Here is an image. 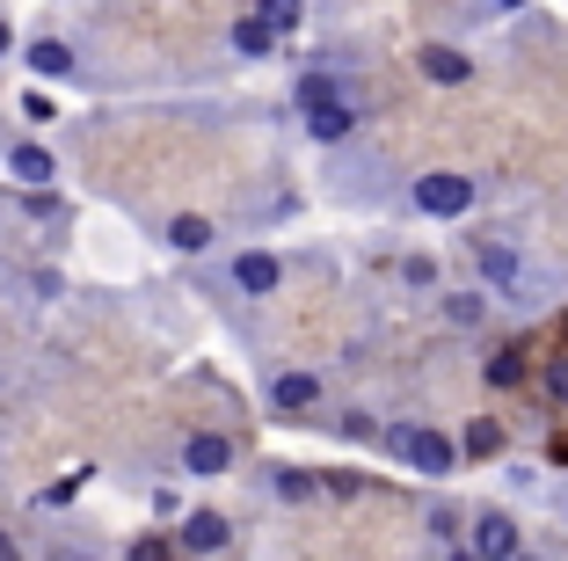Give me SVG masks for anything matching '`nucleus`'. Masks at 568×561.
Listing matches in <instances>:
<instances>
[{
    "mask_svg": "<svg viewBox=\"0 0 568 561\" xmlns=\"http://www.w3.org/2000/svg\"><path fill=\"white\" fill-rule=\"evenodd\" d=\"M474 198H481V190H474V176H459V168H423L416 182H408V212L416 219H467L474 212Z\"/></svg>",
    "mask_w": 568,
    "mask_h": 561,
    "instance_id": "f257e3e1",
    "label": "nucleus"
},
{
    "mask_svg": "<svg viewBox=\"0 0 568 561\" xmlns=\"http://www.w3.org/2000/svg\"><path fill=\"white\" fill-rule=\"evenodd\" d=\"M386 452H394L402 467H416V474H430V481H445L452 467L467 460L445 430H423V423H394V430H386Z\"/></svg>",
    "mask_w": 568,
    "mask_h": 561,
    "instance_id": "f03ea898",
    "label": "nucleus"
},
{
    "mask_svg": "<svg viewBox=\"0 0 568 561\" xmlns=\"http://www.w3.org/2000/svg\"><path fill=\"white\" fill-rule=\"evenodd\" d=\"M518 547H525V532H518V518H510V511H488V503H481V511L467 518V554H481V561H510Z\"/></svg>",
    "mask_w": 568,
    "mask_h": 561,
    "instance_id": "7ed1b4c3",
    "label": "nucleus"
},
{
    "mask_svg": "<svg viewBox=\"0 0 568 561\" xmlns=\"http://www.w3.org/2000/svg\"><path fill=\"white\" fill-rule=\"evenodd\" d=\"M226 284H234L241 299H270L284 284V263L270 256V248H241L234 263H226Z\"/></svg>",
    "mask_w": 568,
    "mask_h": 561,
    "instance_id": "20e7f679",
    "label": "nucleus"
},
{
    "mask_svg": "<svg viewBox=\"0 0 568 561\" xmlns=\"http://www.w3.org/2000/svg\"><path fill=\"white\" fill-rule=\"evenodd\" d=\"M292 102H300V117H306V110H328V102H365V88H357L351 73H335V67H306L300 88H292Z\"/></svg>",
    "mask_w": 568,
    "mask_h": 561,
    "instance_id": "39448f33",
    "label": "nucleus"
},
{
    "mask_svg": "<svg viewBox=\"0 0 568 561\" xmlns=\"http://www.w3.org/2000/svg\"><path fill=\"white\" fill-rule=\"evenodd\" d=\"M474 270L488 278V292H518V284H525V256L510 241H481V248H474Z\"/></svg>",
    "mask_w": 568,
    "mask_h": 561,
    "instance_id": "423d86ee",
    "label": "nucleus"
},
{
    "mask_svg": "<svg viewBox=\"0 0 568 561\" xmlns=\"http://www.w3.org/2000/svg\"><path fill=\"white\" fill-rule=\"evenodd\" d=\"M416 67H423V81H437V88H467L474 81V59L459 44H416Z\"/></svg>",
    "mask_w": 568,
    "mask_h": 561,
    "instance_id": "0eeeda50",
    "label": "nucleus"
},
{
    "mask_svg": "<svg viewBox=\"0 0 568 561\" xmlns=\"http://www.w3.org/2000/svg\"><path fill=\"white\" fill-rule=\"evenodd\" d=\"M357 117H365V102H328V110H306L300 124H306L314 147H343V139L357 132Z\"/></svg>",
    "mask_w": 568,
    "mask_h": 561,
    "instance_id": "6e6552de",
    "label": "nucleus"
},
{
    "mask_svg": "<svg viewBox=\"0 0 568 561\" xmlns=\"http://www.w3.org/2000/svg\"><path fill=\"white\" fill-rule=\"evenodd\" d=\"M8 176H16L22 190H51V182H59V153L37 147V139H22V147L8 153Z\"/></svg>",
    "mask_w": 568,
    "mask_h": 561,
    "instance_id": "1a4fd4ad",
    "label": "nucleus"
},
{
    "mask_svg": "<svg viewBox=\"0 0 568 561\" xmlns=\"http://www.w3.org/2000/svg\"><path fill=\"white\" fill-rule=\"evenodd\" d=\"M321 401V372H277L270 380V409L277 415H306Z\"/></svg>",
    "mask_w": 568,
    "mask_h": 561,
    "instance_id": "9d476101",
    "label": "nucleus"
},
{
    "mask_svg": "<svg viewBox=\"0 0 568 561\" xmlns=\"http://www.w3.org/2000/svg\"><path fill=\"white\" fill-rule=\"evenodd\" d=\"M175 547H183V554H219V547H234V525H226L219 511H190Z\"/></svg>",
    "mask_w": 568,
    "mask_h": 561,
    "instance_id": "9b49d317",
    "label": "nucleus"
},
{
    "mask_svg": "<svg viewBox=\"0 0 568 561\" xmlns=\"http://www.w3.org/2000/svg\"><path fill=\"white\" fill-rule=\"evenodd\" d=\"M226 467H234V445H226V438H219V430H197V438H190L183 445V474H226Z\"/></svg>",
    "mask_w": 568,
    "mask_h": 561,
    "instance_id": "f8f14e48",
    "label": "nucleus"
},
{
    "mask_svg": "<svg viewBox=\"0 0 568 561\" xmlns=\"http://www.w3.org/2000/svg\"><path fill=\"white\" fill-rule=\"evenodd\" d=\"M30 67L44 73V81H73V73H81V59H73V44H59V37H37V44H30Z\"/></svg>",
    "mask_w": 568,
    "mask_h": 561,
    "instance_id": "ddd939ff",
    "label": "nucleus"
},
{
    "mask_svg": "<svg viewBox=\"0 0 568 561\" xmlns=\"http://www.w3.org/2000/svg\"><path fill=\"white\" fill-rule=\"evenodd\" d=\"M277 22H270V16H241L234 22V51H241V59H270V51H277Z\"/></svg>",
    "mask_w": 568,
    "mask_h": 561,
    "instance_id": "4468645a",
    "label": "nucleus"
},
{
    "mask_svg": "<svg viewBox=\"0 0 568 561\" xmlns=\"http://www.w3.org/2000/svg\"><path fill=\"white\" fill-rule=\"evenodd\" d=\"M212 241H219V227H212V219H197V212L168 219V248H175V256H204Z\"/></svg>",
    "mask_w": 568,
    "mask_h": 561,
    "instance_id": "2eb2a0df",
    "label": "nucleus"
},
{
    "mask_svg": "<svg viewBox=\"0 0 568 561\" xmlns=\"http://www.w3.org/2000/svg\"><path fill=\"white\" fill-rule=\"evenodd\" d=\"M467 503H430V540L437 547H467Z\"/></svg>",
    "mask_w": 568,
    "mask_h": 561,
    "instance_id": "dca6fc26",
    "label": "nucleus"
},
{
    "mask_svg": "<svg viewBox=\"0 0 568 561\" xmlns=\"http://www.w3.org/2000/svg\"><path fill=\"white\" fill-rule=\"evenodd\" d=\"M445 321L452 329H481L488 321V292H445Z\"/></svg>",
    "mask_w": 568,
    "mask_h": 561,
    "instance_id": "f3484780",
    "label": "nucleus"
},
{
    "mask_svg": "<svg viewBox=\"0 0 568 561\" xmlns=\"http://www.w3.org/2000/svg\"><path fill=\"white\" fill-rule=\"evenodd\" d=\"M459 452H467V460H496V452H503V423L474 415V423H467V438H459Z\"/></svg>",
    "mask_w": 568,
    "mask_h": 561,
    "instance_id": "a211bd4d",
    "label": "nucleus"
},
{
    "mask_svg": "<svg viewBox=\"0 0 568 561\" xmlns=\"http://www.w3.org/2000/svg\"><path fill=\"white\" fill-rule=\"evenodd\" d=\"M270 489H277L284 503H314L321 481H314V474H300V467H277V474H270Z\"/></svg>",
    "mask_w": 568,
    "mask_h": 561,
    "instance_id": "6ab92c4d",
    "label": "nucleus"
},
{
    "mask_svg": "<svg viewBox=\"0 0 568 561\" xmlns=\"http://www.w3.org/2000/svg\"><path fill=\"white\" fill-rule=\"evenodd\" d=\"M255 16H270V22H277L284 37H292V30L306 22V0H255Z\"/></svg>",
    "mask_w": 568,
    "mask_h": 561,
    "instance_id": "aec40b11",
    "label": "nucleus"
},
{
    "mask_svg": "<svg viewBox=\"0 0 568 561\" xmlns=\"http://www.w3.org/2000/svg\"><path fill=\"white\" fill-rule=\"evenodd\" d=\"M525 380V358L518 350H496V358H488V387H518Z\"/></svg>",
    "mask_w": 568,
    "mask_h": 561,
    "instance_id": "412c9836",
    "label": "nucleus"
},
{
    "mask_svg": "<svg viewBox=\"0 0 568 561\" xmlns=\"http://www.w3.org/2000/svg\"><path fill=\"white\" fill-rule=\"evenodd\" d=\"M539 387H547V401H561V409H568V350L547 364V372H539Z\"/></svg>",
    "mask_w": 568,
    "mask_h": 561,
    "instance_id": "4be33fe9",
    "label": "nucleus"
},
{
    "mask_svg": "<svg viewBox=\"0 0 568 561\" xmlns=\"http://www.w3.org/2000/svg\"><path fill=\"white\" fill-rule=\"evenodd\" d=\"M402 284H416V292H430V284H437V263H430V256H408V263H402Z\"/></svg>",
    "mask_w": 568,
    "mask_h": 561,
    "instance_id": "5701e85b",
    "label": "nucleus"
},
{
    "mask_svg": "<svg viewBox=\"0 0 568 561\" xmlns=\"http://www.w3.org/2000/svg\"><path fill=\"white\" fill-rule=\"evenodd\" d=\"M51 110H59V102H51V96H44V88H30V96H22V117H30V124H44V117H51Z\"/></svg>",
    "mask_w": 568,
    "mask_h": 561,
    "instance_id": "b1692460",
    "label": "nucleus"
},
{
    "mask_svg": "<svg viewBox=\"0 0 568 561\" xmlns=\"http://www.w3.org/2000/svg\"><path fill=\"white\" fill-rule=\"evenodd\" d=\"M372 430H379V423H372L365 409H351V415H343V438H372Z\"/></svg>",
    "mask_w": 568,
    "mask_h": 561,
    "instance_id": "393cba45",
    "label": "nucleus"
},
{
    "mask_svg": "<svg viewBox=\"0 0 568 561\" xmlns=\"http://www.w3.org/2000/svg\"><path fill=\"white\" fill-rule=\"evenodd\" d=\"M547 460H554V467H568V438H554V452H547Z\"/></svg>",
    "mask_w": 568,
    "mask_h": 561,
    "instance_id": "a878e982",
    "label": "nucleus"
},
{
    "mask_svg": "<svg viewBox=\"0 0 568 561\" xmlns=\"http://www.w3.org/2000/svg\"><path fill=\"white\" fill-rule=\"evenodd\" d=\"M8 51H16V37H8V22H0V59H8Z\"/></svg>",
    "mask_w": 568,
    "mask_h": 561,
    "instance_id": "bb28decb",
    "label": "nucleus"
},
{
    "mask_svg": "<svg viewBox=\"0 0 568 561\" xmlns=\"http://www.w3.org/2000/svg\"><path fill=\"white\" fill-rule=\"evenodd\" d=\"M0 561H16V540H8V532H0Z\"/></svg>",
    "mask_w": 568,
    "mask_h": 561,
    "instance_id": "cd10ccee",
    "label": "nucleus"
},
{
    "mask_svg": "<svg viewBox=\"0 0 568 561\" xmlns=\"http://www.w3.org/2000/svg\"><path fill=\"white\" fill-rule=\"evenodd\" d=\"M496 8H525V0H496Z\"/></svg>",
    "mask_w": 568,
    "mask_h": 561,
    "instance_id": "c85d7f7f",
    "label": "nucleus"
},
{
    "mask_svg": "<svg viewBox=\"0 0 568 561\" xmlns=\"http://www.w3.org/2000/svg\"><path fill=\"white\" fill-rule=\"evenodd\" d=\"M0 394H8V372H0Z\"/></svg>",
    "mask_w": 568,
    "mask_h": 561,
    "instance_id": "c756f323",
    "label": "nucleus"
}]
</instances>
